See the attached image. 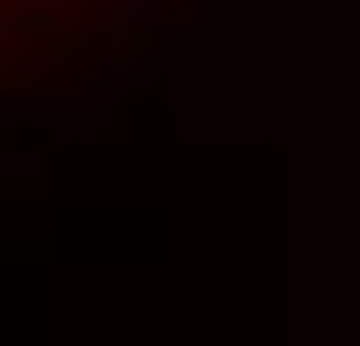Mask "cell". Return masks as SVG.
Wrapping results in <instances>:
<instances>
[{
	"mask_svg": "<svg viewBox=\"0 0 360 346\" xmlns=\"http://www.w3.org/2000/svg\"><path fill=\"white\" fill-rule=\"evenodd\" d=\"M89 8H96V0H0V59L37 52L44 30H67V23H81Z\"/></svg>",
	"mask_w": 360,
	"mask_h": 346,
	"instance_id": "6da1fadb",
	"label": "cell"
}]
</instances>
